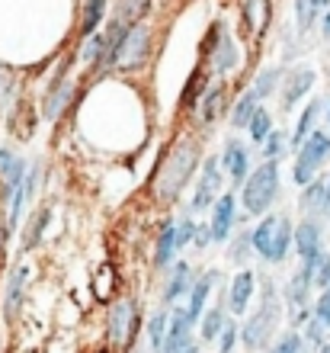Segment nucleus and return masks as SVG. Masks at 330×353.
<instances>
[{
  "label": "nucleus",
  "mask_w": 330,
  "mask_h": 353,
  "mask_svg": "<svg viewBox=\"0 0 330 353\" xmlns=\"http://www.w3.org/2000/svg\"><path fill=\"white\" fill-rule=\"evenodd\" d=\"M199 168V145L193 139H180L174 148L167 151L164 164L157 170V193L161 199H176L189 183L193 170Z\"/></svg>",
  "instance_id": "1"
},
{
  "label": "nucleus",
  "mask_w": 330,
  "mask_h": 353,
  "mask_svg": "<svg viewBox=\"0 0 330 353\" xmlns=\"http://www.w3.org/2000/svg\"><path fill=\"white\" fill-rule=\"evenodd\" d=\"M276 321H279V296H276L273 283H263V296H260V308L250 315V321L238 331L240 344L247 350H263L269 344V337L276 334Z\"/></svg>",
  "instance_id": "2"
},
{
  "label": "nucleus",
  "mask_w": 330,
  "mask_h": 353,
  "mask_svg": "<svg viewBox=\"0 0 330 353\" xmlns=\"http://www.w3.org/2000/svg\"><path fill=\"white\" fill-rule=\"evenodd\" d=\"M292 222L289 215H263V222L250 232L254 251H260V257L269 263H282L289 248H292Z\"/></svg>",
  "instance_id": "3"
},
{
  "label": "nucleus",
  "mask_w": 330,
  "mask_h": 353,
  "mask_svg": "<svg viewBox=\"0 0 330 353\" xmlns=\"http://www.w3.org/2000/svg\"><path fill=\"white\" fill-rule=\"evenodd\" d=\"M244 209L250 215H266L269 212V205L276 203V196H279V161H266L260 164L254 174L244 180Z\"/></svg>",
  "instance_id": "4"
},
{
  "label": "nucleus",
  "mask_w": 330,
  "mask_h": 353,
  "mask_svg": "<svg viewBox=\"0 0 330 353\" xmlns=\"http://www.w3.org/2000/svg\"><path fill=\"white\" fill-rule=\"evenodd\" d=\"M330 154V135L321 129H314L308 139L298 145V158H295V170H292V180L302 186H308L314 180V174L321 170V164L327 161Z\"/></svg>",
  "instance_id": "5"
},
{
  "label": "nucleus",
  "mask_w": 330,
  "mask_h": 353,
  "mask_svg": "<svg viewBox=\"0 0 330 353\" xmlns=\"http://www.w3.org/2000/svg\"><path fill=\"white\" fill-rule=\"evenodd\" d=\"M147 48H151V29L138 19V23L129 26V32L122 39V46H119V52H116V61H112V65L122 68V71H132V68L145 65Z\"/></svg>",
  "instance_id": "6"
},
{
  "label": "nucleus",
  "mask_w": 330,
  "mask_h": 353,
  "mask_svg": "<svg viewBox=\"0 0 330 353\" xmlns=\"http://www.w3.org/2000/svg\"><path fill=\"white\" fill-rule=\"evenodd\" d=\"M209 58H212V68L215 74H231L238 68V46H234V36L225 23H215L209 32Z\"/></svg>",
  "instance_id": "7"
},
{
  "label": "nucleus",
  "mask_w": 330,
  "mask_h": 353,
  "mask_svg": "<svg viewBox=\"0 0 330 353\" xmlns=\"http://www.w3.org/2000/svg\"><path fill=\"white\" fill-rule=\"evenodd\" d=\"M311 263H302V270L292 276L289 289H285V299H289V308H292V321L295 325H305L311 318Z\"/></svg>",
  "instance_id": "8"
},
{
  "label": "nucleus",
  "mask_w": 330,
  "mask_h": 353,
  "mask_svg": "<svg viewBox=\"0 0 330 353\" xmlns=\"http://www.w3.org/2000/svg\"><path fill=\"white\" fill-rule=\"evenodd\" d=\"M161 353H199L193 341V318L186 315V308H174V315L167 321V334Z\"/></svg>",
  "instance_id": "9"
},
{
  "label": "nucleus",
  "mask_w": 330,
  "mask_h": 353,
  "mask_svg": "<svg viewBox=\"0 0 330 353\" xmlns=\"http://www.w3.org/2000/svg\"><path fill=\"white\" fill-rule=\"evenodd\" d=\"M138 331V312L132 299H119L110 312V341L116 347H125Z\"/></svg>",
  "instance_id": "10"
},
{
  "label": "nucleus",
  "mask_w": 330,
  "mask_h": 353,
  "mask_svg": "<svg viewBox=\"0 0 330 353\" xmlns=\"http://www.w3.org/2000/svg\"><path fill=\"white\" fill-rule=\"evenodd\" d=\"M218 190H221V168H218V158H209L205 168H202V176L196 183V196H193V212H205L215 199H218Z\"/></svg>",
  "instance_id": "11"
},
{
  "label": "nucleus",
  "mask_w": 330,
  "mask_h": 353,
  "mask_svg": "<svg viewBox=\"0 0 330 353\" xmlns=\"http://www.w3.org/2000/svg\"><path fill=\"white\" fill-rule=\"evenodd\" d=\"M215 209H212V222H209V234L212 241L221 244L231 238V228H234V219H238V203H234V196L225 193L221 199H215Z\"/></svg>",
  "instance_id": "12"
},
{
  "label": "nucleus",
  "mask_w": 330,
  "mask_h": 353,
  "mask_svg": "<svg viewBox=\"0 0 330 353\" xmlns=\"http://www.w3.org/2000/svg\"><path fill=\"white\" fill-rule=\"evenodd\" d=\"M292 241H295V248H298V257H302V261H314V257L321 254V222L305 219L292 232Z\"/></svg>",
  "instance_id": "13"
},
{
  "label": "nucleus",
  "mask_w": 330,
  "mask_h": 353,
  "mask_svg": "<svg viewBox=\"0 0 330 353\" xmlns=\"http://www.w3.org/2000/svg\"><path fill=\"white\" fill-rule=\"evenodd\" d=\"M215 283H218V270H205V273L193 283V289H189V305H186V315L193 318V325L202 318V312H205V302H209V292H212Z\"/></svg>",
  "instance_id": "14"
},
{
  "label": "nucleus",
  "mask_w": 330,
  "mask_h": 353,
  "mask_svg": "<svg viewBox=\"0 0 330 353\" xmlns=\"http://www.w3.org/2000/svg\"><path fill=\"white\" fill-rule=\"evenodd\" d=\"M221 161H225V170L231 174V180H234V183H244V180H247L250 158H247V148H244V141L228 139V145H225V154H221Z\"/></svg>",
  "instance_id": "15"
},
{
  "label": "nucleus",
  "mask_w": 330,
  "mask_h": 353,
  "mask_svg": "<svg viewBox=\"0 0 330 353\" xmlns=\"http://www.w3.org/2000/svg\"><path fill=\"white\" fill-rule=\"evenodd\" d=\"M254 286H257V276L254 270H240L234 283H231V296H228V305L234 315H244L250 305V296H254Z\"/></svg>",
  "instance_id": "16"
},
{
  "label": "nucleus",
  "mask_w": 330,
  "mask_h": 353,
  "mask_svg": "<svg viewBox=\"0 0 330 353\" xmlns=\"http://www.w3.org/2000/svg\"><path fill=\"white\" fill-rule=\"evenodd\" d=\"M302 209H305V219H311V222H321L327 219V190H324V180L318 183H308L302 186Z\"/></svg>",
  "instance_id": "17"
},
{
  "label": "nucleus",
  "mask_w": 330,
  "mask_h": 353,
  "mask_svg": "<svg viewBox=\"0 0 330 353\" xmlns=\"http://www.w3.org/2000/svg\"><path fill=\"white\" fill-rule=\"evenodd\" d=\"M311 87H314V71L311 68H298V71H292L289 81H285V87H282V110H292L295 103L302 100Z\"/></svg>",
  "instance_id": "18"
},
{
  "label": "nucleus",
  "mask_w": 330,
  "mask_h": 353,
  "mask_svg": "<svg viewBox=\"0 0 330 353\" xmlns=\"http://www.w3.org/2000/svg\"><path fill=\"white\" fill-rule=\"evenodd\" d=\"M0 176H3V193L13 196L19 190V183H23V176H26L23 158H17V154L7 148H0Z\"/></svg>",
  "instance_id": "19"
},
{
  "label": "nucleus",
  "mask_w": 330,
  "mask_h": 353,
  "mask_svg": "<svg viewBox=\"0 0 330 353\" xmlns=\"http://www.w3.org/2000/svg\"><path fill=\"white\" fill-rule=\"evenodd\" d=\"M71 97H74V81L71 77H58L45 97V119H58L65 112V106L71 103Z\"/></svg>",
  "instance_id": "20"
},
{
  "label": "nucleus",
  "mask_w": 330,
  "mask_h": 353,
  "mask_svg": "<svg viewBox=\"0 0 330 353\" xmlns=\"http://www.w3.org/2000/svg\"><path fill=\"white\" fill-rule=\"evenodd\" d=\"M23 286H26V267H13L7 279V299H3V315L17 318L19 302H23Z\"/></svg>",
  "instance_id": "21"
},
{
  "label": "nucleus",
  "mask_w": 330,
  "mask_h": 353,
  "mask_svg": "<svg viewBox=\"0 0 330 353\" xmlns=\"http://www.w3.org/2000/svg\"><path fill=\"white\" fill-rule=\"evenodd\" d=\"M221 112H225V87L215 84V87H209L205 97L199 100V122L202 125H212Z\"/></svg>",
  "instance_id": "22"
},
{
  "label": "nucleus",
  "mask_w": 330,
  "mask_h": 353,
  "mask_svg": "<svg viewBox=\"0 0 330 353\" xmlns=\"http://www.w3.org/2000/svg\"><path fill=\"white\" fill-rule=\"evenodd\" d=\"M330 0H295V23H298V32H308V29L318 23L324 10H327Z\"/></svg>",
  "instance_id": "23"
},
{
  "label": "nucleus",
  "mask_w": 330,
  "mask_h": 353,
  "mask_svg": "<svg viewBox=\"0 0 330 353\" xmlns=\"http://www.w3.org/2000/svg\"><path fill=\"white\" fill-rule=\"evenodd\" d=\"M193 289V270H189V263H176L174 267V276H170V283H167L164 289V302H176L180 296H186Z\"/></svg>",
  "instance_id": "24"
},
{
  "label": "nucleus",
  "mask_w": 330,
  "mask_h": 353,
  "mask_svg": "<svg viewBox=\"0 0 330 353\" xmlns=\"http://www.w3.org/2000/svg\"><path fill=\"white\" fill-rule=\"evenodd\" d=\"M321 106H324L321 100H311V103H308V106L302 110L298 122H295V135H292V145H295V148H298V145H302V141L314 132V122L321 119Z\"/></svg>",
  "instance_id": "25"
},
{
  "label": "nucleus",
  "mask_w": 330,
  "mask_h": 353,
  "mask_svg": "<svg viewBox=\"0 0 330 353\" xmlns=\"http://www.w3.org/2000/svg\"><path fill=\"white\" fill-rule=\"evenodd\" d=\"M176 251H180V248H176V225H164V232H161L157 248H154V263L157 267H170Z\"/></svg>",
  "instance_id": "26"
},
{
  "label": "nucleus",
  "mask_w": 330,
  "mask_h": 353,
  "mask_svg": "<svg viewBox=\"0 0 330 353\" xmlns=\"http://www.w3.org/2000/svg\"><path fill=\"white\" fill-rule=\"evenodd\" d=\"M244 19L254 29V36H263L266 23H269V0H244Z\"/></svg>",
  "instance_id": "27"
},
{
  "label": "nucleus",
  "mask_w": 330,
  "mask_h": 353,
  "mask_svg": "<svg viewBox=\"0 0 330 353\" xmlns=\"http://www.w3.org/2000/svg\"><path fill=\"white\" fill-rule=\"evenodd\" d=\"M83 65H106V42H103V29L83 36V48H81Z\"/></svg>",
  "instance_id": "28"
},
{
  "label": "nucleus",
  "mask_w": 330,
  "mask_h": 353,
  "mask_svg": "<svg viewBox=\"0 0 330 353\" xmlns=\"http://www.w3.org/2000/svg\"><path fill=\"white\" fill-rule=\"evenodd\" d=\"M257 93L254 90H247L244 97H240L238 103H234V110H231V125H238V129H247V122H250V116L257 112Z\"/></svg>",
  "instance_id": "29"
},
{
  "label": "nucleus",
  "mask_w": 330,
  "mask_h": 353,
  "mask_svg": "<svg viewBox=\"0 0 330 353\" xmlns=\"http://www.w3.org/2000/svg\"><path fill=\"white\" fill-rule=\"evenodd\" d=\"M225 302L218 308H209V312H202V341H218L221 327H225Z\"/></svg>",
  "instance_id": "30"
},
{
  "label": "nucleus",
  "mask_w": 330,
  "mask_h": 353,
  "mask_svg": "<svg viewBox=\"0 0 330 353\" xmlns=\"http://www.w3.org/2000/svg\"><path fill=\"white\" fill-rule=\"evenodd\" d=\"M106 13V0H83V36L96 32Z\"/></svg>",
  "instance_id": "31"
},
{
  "label": "nucleus",
  "mask_w": 330,
  "mask_h": 353,
  "mask_svg": "<svg viewBox=\"0 0 330 353\" xmlns=\"http://www.w3.org/2000/svg\"><path fill=\"white\" fill-rule=\"evenodd\" d=\"M167 321H170V315H167V312H157V315L147 321V344H151V350H154V353H161V347H164Z\"/></svg>",
  "instance_id": "32"
},
{
  "label": "nucleus",
  "mask_w": 330,
  "mask_h": 353,
  "mask_svg": "<svg viewBox=\"0 0 330 353\" xmlns=\"http://www.w3.org/2000/svg\"><path fill=\"white\" fill-rule=\"evenodd\" d=\"M247 129H250V139L254 141H266V135L273 132V119H269V112H266L263 106H257V112L250 116Z\"/></svg>",
  "instance_id": "33"
},
{
  "label": "nucleus",
  "mask_w": 330,
  "mask_h": 353,
  "mask_svg": "<svg viewBox=\"0 0 330 353\" xmlns=\"http://www.w3.org/2000/svg\"><path fill=\"white\" fill-rule=\"evenodd\" d=\"M302 263H311V283L318 289L330 286V254H318L314 261H302Z\"/></svg>",
  "instance_id": "34"
},
{
  "label": "nucleus",
  "mask_w": 330,
  "mask_h": 353,
  "mask_svg": "<svg viewBox=\"0 0 330 353\" xmlns=\"http://www.w3.org/2000/svg\"><path fill=\"white\" fill-rule=\"evenodd\" d=\"M279 77H282V68H266L263 74L257 77V84L250 87V90L257 93V100H263V97H269V93L276 90V84H279Z\"/></svg>",
  "instance_id": "35"
},
{
  "label": "nucleus",
  "mask_w": 330,
  "mask_h": 353,
  "mask_svg": "<svg viewBox=\"0 0 330 353\" xmlns=\"http://www.w3.org/2000/svg\"><path fill=\"white\" fill-rule=\"evenodd\" d=\"M285 148H289V139H285V132H279V129H273L269 135H266V141H263V154L269 161H279L285 154Z\"/></svg>",
  "instance_id": "36"
},
{
  "label": "nucleus",
  "mask_w": 330,
  "mask_h": 353,
  "mask_svg": "<svg viewBox=\"0 0 330 353\" xmlns=\"http://www.w3.org/2000/svg\"><path fill=\"white\" fill-rule=\"evenodd\" d=\"M324 334H327V327L321 325V321H318V318H308V321H305V347H321L324 344Z\"/></svg>",
  "instance_id": "37"
},
{
  "label": "nucleus",
  "mask_w": 330,
  "mask_h": 353,
  "mask_svg": "<svg viewBox=\"0 0 330 353\" xmlns=\"http://www.w3.org/2000/svg\"><path fill=\"white\" fill-rule=\"evenodd\" d=\"M48 209H39V215L32 219V225H29V232H26V241H23V248H36L39 238H42V228L48 225Z\"/></svg>",
  "instance_id": "38"
},
{
  "label": "nucleus",
  "mask_w": 330,
  "mask_h": 353,
  "mask_svg": "<svg viewBox=\"0 0 330 353\" xmlns=\"http://www.w3.org/2000/svg\"><path fill=\"white\" fill-rule=\"evenodd\" d=\"M269 353H305V337L292 331V334L279 337V341H276V347Z\"/></svg>",
  "instance_id": "39"
},
{
  "label": "nucleus",
  "mask_w": 330,
  "mask_h": 353,
  "mask_svg": "<svg viewBox=\"0 0 330 353\" xmlns=\"http://www.w3.org/2000/svg\"><path fill=\"white\" fill-rule=\"evenodd\" d=\"M314 318H318V321H321V325L330 331V286H324L321 289V299L314 302Z\"/></svg>",
  "instance_id": "40"
},
{
  "label": "nucleus",
  "mask_w": 330,
  "mask_h": 353,
  "mask_svg": "<svg viewBox=\"0 0 330 353\" xmlns=\"http://www.w3.org/2000/svg\"><path fill=\"white\" fill-rule=\"evenodd\" d=\"M234 344H238V325H234V321H225V327H221V334H218L221 353H231Z\"/></svg>",
  "instance_id": "41"
},
{
  "label": "nucleus",
  "mask_w": 330,
  "mask_h": 353,
  "mask_svg": "<svg viewBox=\"0 0 330 353\" xmlns=\"http://www.w3.org/2000/svg\"><path fill=\"white\" fill-rule=\"evenodd\" d=\"M250 248H254V241H250V232L244 234V238H238V241H234V248H231V261L238 263V267H244V263H247V251Z\"/></svg>",
  "instance_id": "42"
},
{
  "label": "nucleus",
  "mask_w": 330,
  "mask_h": 353,
  "mask_svg": "<svg viewBox=\"0 0 330 353\" xmlns=\"http://www.w3.org/2000/svg\"><path fill=\"white\" fill-rule=\"evenodd\" d=\"M196 238V225L189 222V219H183V222H176V248H183V244H189Z\"/></svg>",
  "instance_id": "43"
},
{
  "label": "nucleus",
  "mask_w": 330,
  "mask_h": 353,
  "mask_svg": "<svg viewBox=\"0 0 330 353\" xmlns=\"http://www.w3.org/2000/svg\"><path fill=\"white\" fill-rule=\"evenodd\" d=\"M193 244L196 248H205V244H212V234H209V228H196V238H193Z\"/></svg>",
  "instance_id": "44"
},
{
  "label": "nucleus",
  "mask_w": 330,
  "mask_h": 353,
  "mask_svg": "<svg viewBox=\"0 0 330 353\" xmlns=\"http://www.w3.org/2000/svg\"><path fill=\"white\" fill-rule=\"evenodd\" d=\"M321 32H324V39H330V10H327V17H324V23H321Z\"/></svg>",
  "instance_id": "45"
},
{
  "label": "nucleus",
  "mask_w": 330,
  "mask_h": 353,
  "mask_svg": "<svg viewBox=\"0 0 330 353\" xmlns=\"http://www.w3.org/2000/svg\"><path fill=\"white\" fill-rule=\"evenodd\" d=\"M324 190H327V215H330V176L324 180Z\"/></svg>",
  "instance_id": "46"
},
{
  "label": "nucleus",
  "mask_w": 330,
  "mask_h": 353,
  "mask_svg": "<svg viewBox=\"0 0 330 353\" xmlns=\"http://www.w3.org/2000/svg\"><path fill=\"white\" fill-rule=\"evenodd\" d=\"M318 353H330V344H321L318 347Z\"/></svg>",
  "instance_id": "47"
},
{
  "label": "nucleus",
  "mask_w": 330,
  "mask_h": 353,
  "mask_svg": "<svg viewBox=\"0 0 330 353\" xmlns=\"http://www.w3.org/2000/svg\"><path fill=\"white\" fill-rule=\"evenodd\" d=\"M327 122H330V106H327Z\"/></svg>",
  "instance_id": "48"
}]
</instances>
